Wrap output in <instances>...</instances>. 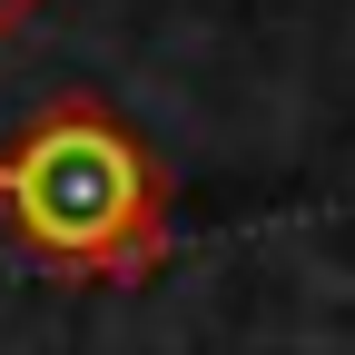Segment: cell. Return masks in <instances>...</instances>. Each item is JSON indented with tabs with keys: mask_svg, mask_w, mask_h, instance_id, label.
Wrapping results in <instances>:
<instances>
[{
	"mask_svg": "<svg viewBox=\"0 0 355 355\" xmlns=\"http://www.w3.org/2000/svg\"><path fill=\"white\" fill-rule=\"evenodd\" d=\"M0 217L50 266H79L99 286H139L158 266V237H168L158 168L99 99L40 109L30 139L0 148Z\"/></svg>",
	"mask_w": 355,
	"mask_h": 355,
	"instance_id": "1",
	"label": "cell"
},
{
	"mask_svg": "<svg viewBox=\"0 0 355 355\" xmlns=\"http://www.w3.org/2000/svg\"><path fill=\"white\" fill-rule=\"evenodd\" d=\"M40 10H50V0H0V40H10L20 20H40Z\"/></svg>",
	"mask_w": 355,
	"mask_h": 355,
	"instance_id": "2",
	"label": "cell"
}]
</instances>
